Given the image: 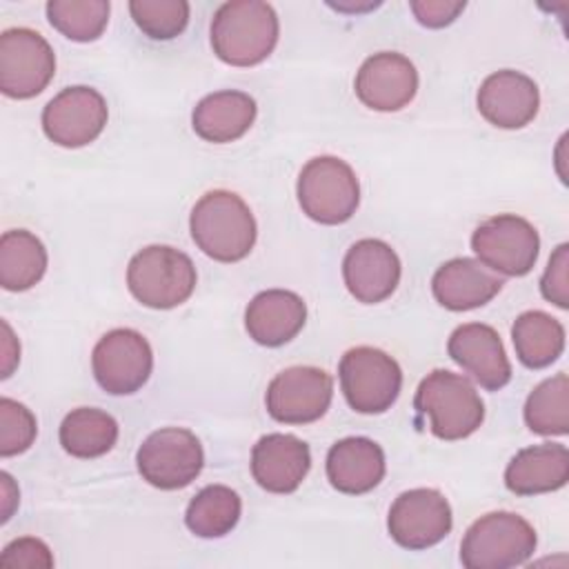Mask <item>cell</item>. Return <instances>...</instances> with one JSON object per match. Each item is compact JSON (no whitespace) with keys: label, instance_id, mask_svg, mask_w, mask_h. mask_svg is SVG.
I'll list each match as a JSON object with an SVG mask.
<instances>
[{"label":"cell","instance_id":"7a4b0ae2","mask_svg":"<svg viewBox=\"0 0 569 569\" xmlns=\"http://www.w3.org/2000/svg\"><path fill=\"white\" fill-rule=\"evenodd\" d=\"M213 53L231 67H253L276 47L280 24L271 4L233 0L218 7L211 20Z\"/></svg>","mask_w":569,"mask_h":569},{"label":"cell","instance_id":"8d00e7d4","mask_svg":"<svg viewBox=\"0 0 569 569\" xmlns=\"http://www.w3.org/2000/svg\"><path fill=\"white\" fill-rule=\"evenodd\" d=\"M2 478V520L7 522L11 518V511H13V502H18V493H9L11 489V476L9 473H0Z\"/></svg>","mask_w":569,"mask_h":569},{"label":"cell","instance_id":"8992f818","mask_svg":"<svg viewBox=\"0 0 569 569\" xmlns=\"http://www.w3.org/2000/svg\"><path fill=\"white\" fill-rule=\"evenodd\" d=\"M296 191L302 213L320 224L347 222L360 202V184L353 169L336 156L311 158L298 176Z\"/></svg>","mask_w":569,"mask_h":569},{"label":"cell","instance_id":"d590c367","mask_svg":"<svg viewBox=\"0 0 569 569\" xmlns=\"http://www.w3.org/2000/svg\"><path fill=\"white\" fill-rule=\"evenodd\" d=\"M2 331H4V338H2V378H9L16 362L20 360V345L13 347V349L9 347L11 340H13V333H11L7 322H2Z\"/></svg>","mask_w":569,"mask_h":569},{"label":"cell","instance_id":"30bf717a","mask_svg":"<svg viewBox=\"0 0 569 569\" xmlns=\"http://www.w3.org/2000/svg\"><path fill=\"white\" fill-rule=\"evenodd\" d=\"M471 249L491 271L525 276L538 260L540 238L529 220L516 213H500L476 227Z\"/></svg>","mask_w":569,"mask_h":569},{"label":"cell","instance_id":"277c9868","mask_svg":"<svg viewBox=\"0 0 569 569\" xmlns=\"http://www.w3.org/2000/svg\"><path fill=\"white\" fill-rule=\"evenodd\" d=\"M196 267L187 253L167 244L140 249L127 267L131 296L149 309H173L196 289Z\"/></svg>","mask_w":569,"mask_h":569},{"label":"cell","instance_id":"7c38bea8","mask_svg":"<svg viewBox=\"0 0 569 569\" xmlns=\"http://www.w3.org/2000/svg\"><path fill=\"white\" fill-rule=\"evenodd\" d=\"M333 398V380L318 367H289L267 387L264 405L273 420L307 425L325 416Z\"/></svg>","mask_w":569,"mask_h":569},{"label":"cell","instance_id":"4dcf8cb0","mask_svg":"<svg viewBox=\"0 0 569 569\" xmlns=\"http://www.w3.org/2000/svg\"><path fill=\"white\" fill-rule=\"evenodd\" d=\"M136 27L151 40H173L189 22V2L184 0H131Z\"/></svg>","mask_w":569,"mask_h":569},{"label":"cell","instance_id":"d6986e66","mask_svg":"<svg viewBox=\"0 0 569 569\" xmlns=\"http://www.w3.org/2000/svg\"><path fill=\"white\" fill-rule=\"evenodd\" d=\"M309 467V445L291 433H267L251 449L253 480L271 493L296 491Z\"/></svg>","mask_w":569,"mask_h":569},{"label":"cell","instance_id":"9c48e42d","mask_svg":"<svg viewBox=\"0 0 569 569\" xmlns=\"http://www.w3.org/2000/svg\"><path fill=\"white\" fill-rule=\"evenodd\" d=\"M56 73L51 44L33 29L13 27L0 36V89L4 96L27 100L47 89Z\"/></svg>","mask_w":569,"mask_h":569},{"label":"cell","instance_id":"ac0fdd59","mask_svg":"<svg viewBox=\"0 0 569 569\" xmlns=\"http://www.w3.org/2000/svg\"><path fill=\"white\" fill-rule=\"evenodd\" d=\"M480 116L500 129L527 127L540 107L538 84L513 69H502L487 76L476 96Z\"/></svg>","mask_w":569,"mask_h":569},{"label":"cell","instance_id":"1f68e13d","mask_svg":"<svg viewBox=\"0 0 569 569\" xmlns=\"http://www.w3.org/2000/svg\"><path fill=\"white\" fill-rule=\"evenodd\" d=\"M38 433L31 409L11 398H0V456H18L27 451Z\"/></svg>","mask_w":569,"mask_h":569},{"label":"cell","instance_id":"ba28073f","mask_svg":"<svg viewBox=\"0 0 569 569\" xmlns=\"http://www.w3.org/2000/svg\"><path fill=\"white\" fill-rule=\"evenodd\" d=\"M136 465L151 487L173 491L191 485L204 465V451L193 431L164 427L144 438Z\"/></svg>","mask_w":569,"mask_h":569},{"label":"cell","instance_id":"83f0119b","mask_svg":"<svg viewBox=\"0 0 569 569\" xmlns=\"http://www.w3.org/2000/svg\"><path fill=\"white\" fill-rule=\"evenodd\" d=\"M240 511V496L231 487L209 485L191 498L184 511V525L200 538H220L238 525Z\"/></svg>","mask_w":569,"mask_h":569},{"label":"cell","instance_id":"4fadbf2b","mask_svg":"<svg viewBox=\"0 0 569 569\" xmlns=\"http://www.w3.org/2000/svg\"><path fill=\"white\" fill-rule=\"evenodd\" d=\"M109 118L107 100L93 87L76 84L62 89L42 109V129L60 147L78 149L93 142Z\"/></svg>","mask_w":569,"mask_h":569},{"label":"cell","instance_id":"5bb4252c","mask_svg":"<svg viewBox=\"0 0 569 569\" xmlns=\"http://www.w3.org/2000/svg\"><path fill=\"white\" fill-rule=\"evenodd\" d=\"M451 507L436 489H409L400 493L387 518L389 536L405 549L420 551L438 545L451 531Z\"/></svg>","mask_w":569,"mask_h":569},{"label":"cell","instance_id":"e575fe53","mask_svg":"<svg viewBox=\"0 0 569 569\" xmlns=\"http://www.w3.org/2000/svg\"><path fill=\"white\" fill-rule=\"evenodd\" d=\"M416 20L422 24V27H429V29H440V27H447L451 24L460 13L462 9L467 7L465 0H411L409 2Z\"/></svg>","mask_w":569,"mask_h":569},{"label":"cell","instance_id":"2e32d148","mask_svg":"<svg viewBox=\"0 0 569 569\" xmlns=\"http://www.w3.org/2000/svg\"><path fill=\"white\" fill-rule=\"evenodd\" d=\"M342 278L349 293L358 302H382L400 282L398 253L378 238H362L347 249L342 260Z\"/></svg>","mask_w":569,"mask_h":569},{"label":"cell","instance_id":"603a6c76","mask_svg":"<svg viewBox=\"0 0 569 569\" xmlns=\"http://www.w3.org/2000/svg\"><path fill=\"white\" fill-rule=\"evenodd\" d=\"M569 480V451L560 442L520 449L505 469V485L516 496L549 493Z\"/></svg>","mask_w":569,"mask_h":569},{"label":"cell","instance_id":"ffe728a7","mask_svg":"<svg viewBox=\"0 0 569 569\" xmlns=\"http://www.w3.org/2000/svg\"><path fill=\"white\" fill-rule=\"evenodd\" d=\"M502 284V278L473 258H451L431 278L433 298L449 311L478 309L498 296Z\"/></svg>","mask_w":569,"mask_h":569},{"label":"cell","instance_id":"484cf974","mask_svg":"<svg viewBox=\"0 0 569 569\" xmlns=\"http://www.w3.org/2000/svg\"><path fill=\"white\" fill-rule=\"evenodd\" d=\"M511 340L525 367L545 369L565 349V327L545 311H525L513 320Z\"/></svg>","mask_w":569,"mask_h":569},{"label":"cell","instance_id":"e0dca14e","mask_svg":"<svg viewBox=\"0 0 569 569\" xmlns=\"http://www.w3.org/2000/svg\"><path fill=\"white\" fill-rule=\"evenodd\" d=\"M447 351L480 387L502 389L511 380V365L498 331L482 322H467L453 329Z\"/></svg>","mask_w":569,"mask_h":569},{"label":"cell","instance_id":"8fae6325","mask_svg":"<svg viewBox=\"0 0 569 569\" xmlns=\"http://www.w3.org/2000/svg\"><path fill=\"white\" fill-rule=\"evenodd\" d=\"M91 369L96 382L111 396L136 393L151 376L153 353L136 329L107 331L93 347Z\"/></svg>","mask_w":569,"mask_h":569},{"label":"cell","instance_id":"d4e9b609","mask_svg":"<svg viewBox=\"0 0 569 569\" xmlns=\"http://www.w3.org/2000/svg\"><path fill=\"white\" fill-rule=\"evenodd\" d=\"M47 271V249L27 229L4 231L0 238V284L7 291H27Z\"/></svg>","mask_w":569,"mask_h":569},{"label":"cell","instance_id":"d6a6232c","mask_svg":"<svg viewBox=\"0 0 569 569\" xmlns=\"http://www.w3.org/2000/svg\"><path fill=\"white\" fill-rule=\"evenodd\" d=\"M567 271H569V247L560 244L551 253L549 264H547V269L542 273V280H540L542 296L560 309L569 307V276H567Z\"/></svg>","mask_w":569,"mask_h":569},{"label":"cell","instance_id":"836d02e7","mask_svg":"<svg viewBox=\"0 0 569 569\" xmlns=\"http://www.w3.org/2000/svg\"><path fill=\"white\" fill-rule=\"evenodd\" d=\"M0 565L2 567H27V569H33V567L49 569V567H53V556L42 540L24 536V538L11 540L2 549Z\"/></svg>","mask_w":569,"mask_h":569},{"label":"cell","instance_id":"5b68a950","mask_svg":"<svg viewBox=\"0 0 569 569\" xmlns=\"http://www.w3.org/2000/svg\"><path fill=\"white\" fill-rule=\"evenodd\" d=\"M536 531L518 513L491 511L478 518L460 545L467 569H507L527 562L536 551Z\"/></svg>","mask_w":569,"mask_h":569},{"label":"cell","instance_id":"cb8c5ba5","mask_svg":"<svg viewBox=\"0 0 569 569\" xmlns=\"http://www.w3.org/2000/svg\"><path fill=\"white\" fill-rule=\"evenodd\" d=\"M256 100L249 93L224 89L204 96L196 104L191 127L202 140L224 144L242 138L249 131L256 120Z\"/></svg>","mask_w":569,"mask_h":569},{"label":"cell","instance_id":"52a82bcc","mask_svg":"<svg viewBox=\"0 0 569 569\" xmlns=\"http://www.w3.org/2000/svg\"><path fill=\"white\" fill-rule=\"evenodd\" d=\"M340 389L358 413L387 411L402 387L400 365L376 347H353L338 365Z\"/></svg>","mask_w":569,"mask_h":569},{"label":"cell","instance_id":"4316f807","mask_svg":"<svg viewBox=\"0 0 569 569\" xmlns=\"http://www.w3.org/2000/svg\"><path fill=\"white\" fill-rule=\"evenodd\" d=\"M118 440V422L102 409L78 407L60 425V445L73 458H98Z\"/></svg>","mask_w":569,"mask_h":569},{"label":"cell","instance_id":"3957f363","mask_svg":"<svg viewBox=\"0 0 569 569\" xmlns=\"http://www.w3.org/2000/svg\"><path fill=\"white\" fill-rule=\"evenodd\" d=\"M413 407L429 418V429L440 440H462L485 420V405L476 387L449 369H433L422 378Z\"/></svg>","mask_w":569,"mask_h":569},{"label":"cell","instance_id":"6da1fadb","mask_svg":"<svg viewBox=\"0 0 569 569\" xmlns=\"http://www.w3.org/2000/svg\"><path fill=\"white\" fill-rule=\"evenodd\" d=\"M191 238L198 249L218 262H238L256 244V220L247 202L224 189L204 193L189 216Z\"/></svg>","mask_w":569,"mask_h":569},{"label":"cell","instance_id":"44dd1931","mask_svg":"<svg viewBox=\"0 0 569 569\" xmlns=\"http://www.w3.org/2000/svg\"><path fill=\"white\" fill-rule=\"evenodd\" d=\"M307 320L305 300L287 289H267L251 298L244 311L249 336L262 347H280L298 336Z\"/></svg>","mask_w":569,"mask_h":569},{"label":"cell","instance_id":"9a60e30c","mask_svg":"<svg viewBox=\"0 0 569 569\" xmlns=\"http://www.w3.org/2000/svg\"><path fill=\"white\" fill-rule=\"evenodd\" d=\"M353 89L358 100L373 111H400L418 91V71L407 56L380 51L360 64Z\"/></svg>","mask_w":569,"mask_h":569},{"label":"cell","instance_id":"7402d4cb","mask_svg":"<svg viewBox=\"0 0 569 569\" xmlns=\"http://www.w3.org/2000/svg\"><path fill=\"white\" fill-rule=\"evenodd\" d=\"M327 478L340 493L360 496L371 491L385 478L380 445L362 436L338 440L327 453Z\"/></svg>","mask_w":569,"mask_h":569},{"label":"cell","instance_id":"f546056e","mask_svg":"<svg viewBox=\"0 0 569 569\" xmlns=\"http://www.w3.org/2000/svg\"><path fill=\"white\" fill-rule=\"evenodd\" d=\"M109 9L107 0H51L47 2V18L64 38L91 42L107 29Z\"/></svg>","mask_w":569,"mask_h":569},{"label":"cell","instance_id":"f1b7e54d","mask_svg":"<svg viewBox=\"0 0 569 569\" xmlns=\"http://www.w3.org/2000/svg\"><path fill=\"white\" fill-rule=\"evenodd\" d=\"M525 422L540 436H565L569 431V380L556 373L542 380L525 402Z\"/></svg>","mask_w":569,"mask_h":569}]
</instances>
